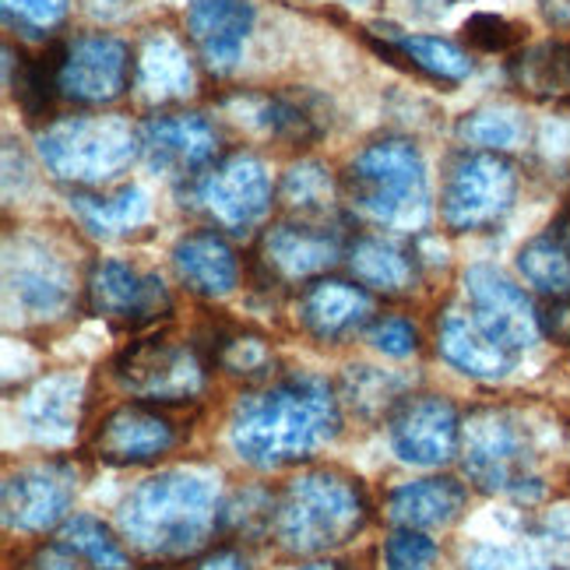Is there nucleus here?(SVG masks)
Here are the masks:
<instances>
[{
    "instance_id": "obj_49",
    "label": "nucleus",
    "mask_w": 570,
    "mask_h": 570,
    "mask_svg": "<svg viewBox=\"0 0 570 570\" xmlns=\"http://www.w3.org/2000/svg\"><path fill=\"white\" fill-rule=\"evenodd\" d=\"M151 570H169V567H151Z\"/></svg>"
},
{
    "instance_id": "obj_21",
    "label": "nucleus",
    "mask_w": 570,
    "mask_h": 570,
    "mask_svg": "<svg viewBox=\"0 0 570 570\" xmlns=\"http://www.w3.org/2000/svg\"><path fill=\"white\" fill-rule=\"evenodd\" d=\"M469 490L451 475H430V479H412L402 482L399 490L387 497V518L399 529H415V532H433L448 529L465 514Z\"/></svg>"
},
{
    "instance_id": "obj_26",
    "label": "nucleus",
    "mask_w": 570,
    "mask_h": 570,
    "mask_svg": "<svg viewBox=\"0 0 570 570\" xmlns=\"http://www.w3.org/2000/svg\"><path fill=\"white\" fill-rule=\"evenodd\" d=\"M381 57L409 60L415 71H423L433 81L458 85L472 75V57L458 42L441 39V36H405V32H387V39H370Z\"/></svg>"
},
{
    "instance_id": "obj_25",
    "label": "nucleus",
    "mask_w": 570,
    "mask_h": 570,
    "mask_svg": "<svg viewBox=\"0 0 570 570\" xmlns=\"http://www.w3.org/2000/svg\"><path fill=\"white\" fill-rule=\"evenodd\" d=\"M348 268L356 282L377 293H409L420 275V257L387 236H360L348 247Z\"/></svg>"
},
{
    "instance_id": "obj_42",
    "label": "nucleus",
    "mask_w": 570,
    "mask_h": 570,
    "mask_svg": "<svg viewBox=\"0 0 570 570\" xmlns=\"http://www.w3.org/2000/svg\"><path fill=\"white\" fill-rule=\"evenodd\" d=\"M366 335H370V345L391 360H405L412 353H420V332H415V324L405 317H381L370 324Z\"/></svg>"
},
{
    "instance_id": "obj_31",
    "label": "nucleus",
    "mask_w": 570,
    "mask_h": 570,
    "mask_svg": "<svg viewBox=\"0 0 570 570\" xmlns=\"http://www.w3.org/2000/svg\"><path fill=\"white\" fill-rule=\"evenodd\" d=\"M338 402L353 409L360 420H381L405 402V377L377 366H348L338 381Z\"/></svg>"
},
{
    "instance_id": "obj_5",
    "label": "nucleus",
    "mask_w": 570,
    "mask_h": 570,
    "mask_svg": "<svg viewBox=\"0 0 570 570\" xmlns=\"http://www.w3.org/2000/svg\"><path fill=\"white\" fill-rule=\"evenodd\" d=\"M141 151V130L124 117H68L39 135V159L53 177L96 187L124 173Z\"/></svg>"
},
{
    "instance_id": "obj_46",
    "label": "nucleus",
    "mask_w": 570,
    "mask_h": 570,
    "mask_svg": "<svg viewBox=\"0 0 570 570\" xmlns=\"http://www.w3.org/2000/svg\"><path fill=\"white\" fill-rule=\"evenodd\" d=\"M550 236L557 239V244L570 254V205L553 218V226H550Z\"/></svg>"
},
{
    "instance_id": "obj_1",
    "label": "nucleus",
    "mask_w": 570,
    "mask_h": 570,
    "mask_svg": "<svg viewBox=\"0 0 570 570\" xmlns=\"http://www.w3.org/2000/svg\"><path fill=\"white\" fill-rule=\"evenodd\" d=\"M338 430V391L314 374H293L239 399L229 420V441L247 465L282 469L327 448Z\"/></svg>"
},
{
    "instance_id": "obj_39",
    "label": "nucleus",
    "mask_w": 570,
    "mask_h": 570,
    "mask_svg": "<svg viewBox=\"0 0 570 570\" xmlns=\"http://www.w3.org/2000/svg\"><path fill=\"white\" fill-rule=\"evenodd\" d=\"M68 4L71 0H4V18L26 36H50L68 18Z\"/></svg>"
},
{
    "instance_id": "obj_2",
    "label": "nucleus",
    "mask_w": 570,
    "mask_h": 570,
    "mask_svg": "<svg viewBox=\"0 0 570 570\" xmlns=\"http://www.w3.org/2000/svg\"><path fill=\"white\" fill-rule=\"evenodd\" d=\"M218 493L202 472H159L130 490L117 511L120 535L148 557H190L218 532Z\"/></svg>"
},
{
    "instance_id": "obj_14",
    "label": "nucleus",
    "mask_w": 570,
    "mask_h": 570,
    "mask_svg": "<svg viewBox=\"0 0 570 570\" xmlns=\"http://www.w3.org/2000/svg\"><path fill=\"white\" fill-rule=\"evenodd\" d=\"M85 289H89L92 314L117 327H148L163 321L173 306L159 275L124 265V261H99Z\"/></svg>"
},
{
    "instance_id": "obj_30",
    "label": "nucleus",
    "mask_w": 570,
    "mask_h": 570,
    "mask_svg": "<svg viewBox=\"0 0 570 570\" xmlns=\"http://www.w3.org/2000/svg\"><path fill=\"white\" fill-rule=\"evenodd\" d=\"M254 124L265 135L285 141V145H314L324 135V120L311 106V96L299 92H275L254 99Z\"/></svg>"
},
{
    "instance_id": "obj_24",
    "label": "nucleus",
    "mask_w": 570,
    "mask_h": 570,
    "mask_svg": "<svg viewBox=\"0 0 570 570\" xmlns=\"http://www.w3.org/2000/svg\"><path fill=\"white\" fill-rule=\"evenodd\" d=\"M135 85L148 102L184 99L194 92V63L173 36H148L135 57Z\"/></svg>"
},
{
    "instance_id": "obj_43",
    "label": "nucleus",
    "mask_w": 570,
    "mask_h": 570,
    "mask_svg": "<svg viewBox=\"0 0 570 570\" xmlns=\"http://www.w3.org/2000/svg\"><path fill=\"white\" fill-rule=\"evenodd\" d=\"M465 570H532V567L511 546H475L465 557Z\"/></svg>"
},
{
    "instance_id": "obj_22",
    "label": "nucleus",
    "mask_w": 570,
    "mask_h": 570,
    "mask_svg": "<svg viewBox=\"0 0 570 570\" xmlns=\"http://www.w3.org/2000/svg\"><path fill=\"white\" fill-rule=\"evenodd\" d=\"M436 353H441L444 363H451L454 370H462V374L479 377V381L508 377L518 360V353L493 342L475 324V317L462 314V311L444 314V321L436 324Z\"/></svg>"
},
{
    "instance_id": "obj_48",
    "label": "nucleus",
    "mask_w": 570,
    "mask_h": 570,
    "mask_svg": "<svg viewBox=\"0 0 570 570\" xmlns=\"http://www.w3.org/2000/svg\"><path fill=\"white\" fill-rule=\"evenodd\" d=\"M299 570H338L335 563H306V567H299Z\"/></svg>"
},
{
    "instance_id": "obj_3",
    "label": "nucleus",
    "mask_w": 570,
    "mask_h": 570,
    "mask_svg": "<svg viewBox=\"0 0 570 570\" xmlns=\"http://www.w3.org/2000/svg\"><path fill=\"white\" fill-rule=\"evenodd\" d=\"M342 194L384 229H420L430 218V180L420 148L405 138L366 145L342 173Z\"/></svg>"
},
{
    "instance_id": "obj_28",
    "label": "nucleus",
    "mask_w": 570,
    "mask_h": 570,
    "mask_svg": "<svg viewBox=\"0 0 570 570\" xmlns=\"http://www.w3.org/2000/svg\"><path fill=\"white\" fill-rule=\"evenodd\" d=\"M71 212L78 223L89 229L92 236H124V233H135L138 226L148 223L151 205H148V194L135 184H124L114 194H85L75 190L71 194Z\"/></svg>"
},
{
    "instance_id": "obj_29",
    "label": "nucleus",
    "mask_w": 570,
    "mask_h": 570,
    "mask_svg": "<svg viewBox=\"0 0 570 570\" xmlns=\"http://www.w3.org/2000/svg\"><path fill=\"white\" fill-rule=\"evenodd\" d=\"M78 405H81L78 377H47L29 394L26 426L39 444H63L78 430Z\"/></svg>"
},
{
    "instance_id": "obj_10",
    "label": "nucleus",
    "mask_w": 570,
    "mask_h": 570,
    "mask_svg": "<svg viewBox=\"0 0 570 570\" xmlns=\"http://www.w3.org/2000/svg\"><path fill=\"white\" fill-rule=\"evenodd\" d=\"M194 190L202 208L229 233H250L275 202V187L265 163L257 156H247V151L212 166Z\"/></svg>"
},
{
    "instance_id": "obj_45",
    "label": "nucleus",
    "mask_w": 570,
    "mask_h": 570,
    "mask_svg": "<svg viewBox=\"0 0 570 570\" xmlns=\"http://www.w3.org/2000/svg\"><path fill=\"white\" fill-rule=\"evenodd\" d=\"M194 570H254V563H250V557L244 550H233V546H226V550L208 553Z\"/></svg>"
},
{
    "instance_id": "obj_4",
    "label": "nucleus",
    "mask_w": 570,
    "mask_h": 570,
    "mask_svg": "<svg viewBox=\"0 0 570 570\" xmlns=\"http://www.w3.org/2000/svg\"><path fill=\"white\" fill-rule=\"evenodd\" d=\"M366 524V497L342 472H303L278 493L272 532L282 550L317 557L353 542Z\"/></svg>"
},
{
    "instance_id": "obj_6",
    "label": "nucleus",
    "mask_w": 570,
    "mask_h": 570,
    "mask_svg": "<svg viewBox=\"0 0 570 570\" xmlns=\"http://www.w3.org/2000/svg\"><path fill=\"white\" fill-rule=\"evenodd\" d=\"M462 462L469 482L482 493L535 500L542 493L532 475V444L524 426L503 409H479L462 423Z\"/></svg>"
},
{
    "instance_id": "obj_23",
    "label": "nucleus",
    "mask_w": 570,
    "mask_h": 570,
    "mask_svg": "<svg viewBox=\"0 0 570 570\" xmlns=\"http://www.w3.org/2000/svg\"><path fill=\"white\" fill-rule=\"evenodd\" d=\"M173 268L190 293L208 299L229 296L239 282V261L226 244V236H218L215 229L180 236L177 247H173Z\"/></svg>"
},
{
    "instance_id": "obj_32",
    "label": "nucleus",
    "mask_w": 570,
    "mask_h": 570,
    "mask_svg": "<svg viewBox=\"0 0 570 570\" xmlns=\"http://www.w3.org/2000/svg\"><path fill=\"white\" fill-rule=\"evenodd\" d=\"M57 542L92 570H130V553L124 550V542L114 535L109 524H102L92 514H75L63 521Z\"/></svg>"
},
{
    "instance_id": "obj_12",
    "label": "nucleus",
    "mask_w": 570,
    "mask_h": 570,
    "mask_svg": "<svg viewBox=\"0 0 570 570\" xmlns=\"http://www.w3.org/2000/svg\"><path fill=\"white\" fill-rule=\"evenodd\" d=\"M78 493V472L68 462H36L4 479V524L11 532L42 535L68 521Z\"/></svg>"
},
{
    "instance_id": "obj_37",
    "label": "nucleus",
    "mask_w": 570,
    "mask_h": 570,
    "mask_svg": "<svg viewBox=\"0 0 570 570\" xmlns=\"http://www.w3.org/2000/svg\"><path fill=\"white\" fill-rule=\"evenodd\" d=\"M332 197L335 184L321 163H299L282 180V202H289L299 215H321L324 208H332Z\"/></svg>"
},
{
    "instance_id": "obj_36",
    "label": "nucleus",
    "mask_w": 570,
    "mask_h": 570,
    "mask_svg": "<svg viewBox=\"0 0 570 570\" xmlns=\"http://www.w3.org/2000/svg\"><path fill=\"white\" fill-rule=\"evenodd\" d=\"M215 363L226 370L229 377L239 381H268L275 374V353L268 338H261L254 332H236L218 342Z\"/></svg>"
},
{
    "instance_id": "obj_8",
    "label": "nucleus",
    "mask_w": 570,
    "mask_h": 570,
    "mask_svg": "<svg viewBox=\"0 0 570 570\" xmlns=\"http://www.w3.org/2000/svg\"><path fill=\"white\" fill-rule=\"evenodd\" d=\"M114 377L135 402L148 405H184L205 391V360L194 345L151 335L127 345L114 360Z\"/></svg>"
},
{
    "instance_id": "obj_15",
    "label": "nucleus",
    "mask_w": 570,
    "mask_h": 570,
    "mask_svg": "<svg viewBox=\"0 0 570 570\" xmlns=\"http://www.w3.org/2000/svg\"><path fill=\"white\" fill-rule=\"evenodd\" d=\"M180 444L173 415L148 402H127L99 423L92 451L106 465H145Z\"/></svg>"
},
{
    "instance_id": "obj_19",
    "label": "nucleus",
    "mask_w": 570,
    "mask_h": 570,
    "mask_svg": "<svg viewBox=\"0 0 570 570\" xmlns=\"http://www.w3.org/2000/svg\"><path fill=\"white\" fill-rule=\"evenodd\" d=\"M342 257V239L321 223H278L261 239V261L282 282H303Z\"/></svg>"
},
{
    "instance_id": "obj_38",
    "label": "nucleus",
    "mask_w": 570,
    "mask_h": 570,
    "mask_svg": "<svg viewBox=\"0 0 570 570\" xmlns=\"http://www.w3.org/2000/svg\"><path fill=\"white\" fill-rule=\"evenodd\" d=\"M462 39L479 53H508V50L521 47L524 26H518V21L503 18V14L482 11V14H472L462 26Z\"/></svg>"
},
{
    "instance_id": "obj_40",
    "label": "nucleus",
    "mask_w": 570,
    "mask_h": 570,
    "mask_svg": "<svg viewBox=\"0 0 570 570\" xmlns=\"http://www.w3.org/2000/svg\"><path fill=\"white\" fill-rule=\"evenodd\" d=\"M436 563V542L426 532L399 529L384 542V570H430Z\"/></svg>"
},
{
    "instance_id": "obj_34",
    "label": "nucleus",
    "mask_w": 570,
    "mask_h": 570,
    "mask_svg": "<svg viewBox=\"0 0 570 570\" xmlns=\"http://www.w3.org/2000/svg\"><path fill=\"white\" fill-rule=\"evenodd\" d=\"M275 508H278V497L268 490H261V487L236 490L229 500H223V511H218V532L244 535V539L265 535L275 524Z\"/></svg>"
},
{
    "instance_id": "obj_41",
    "label": "nucleus",
    "mask_w": 570,
    "mask_h": 570,
    "mask_svg": "<svg viewBox=\"0 0 570 570\" xmlns=\"http://www.w3.org/2000/svg\"><path fill=\"white\" fill-rule=\"evenodd\" d=\"M535 542L542 550L546 567L553 570H570V508H553L546 511L535 524Z\"/></svg>"
},
{
    "instance_id": "obj_27",
    "label": "nucleus",
    "mask_w": 570,
    "mask_h": 570,
    "mask_svg": "<svg viewBox=\"0 0 570 570\" xmlns=\"http://www.w3.org/2000/svg\"><path fill=\"white\" fill-rule=\"evenodd\" d=\"M508 78L532 99H557L570 106V39H546L514 53Z\"/></svg>"
},
{
    "instance_id": "obj_7",
    "label": "nucleus",
    "mask_w": 570,
    "mask_h": 570,
    "mask_svg": "<svg viewBox=\"0 0 570 570\" xmlns=\"http://www.w3.org/2000/svg\"><path fill=\"white\" fill-rule=\"evenodd\" d=\"M514 197L518 166L503 151L465 148L448 166L441 218L451 233H482L514 208Z\"/></svg>"
},
{
    "instance_id": "obj_17",
    "label": "nucleus",
    "mask_w": 570,
    "mask_h": 570,
    "mask_svg": "<svg viewBox=\"0 0 570 570\" xmlns=\"http://www.w3.org/2000/svg\"><path fill=\"white\" fill-rule=\"evenodd\" d=\"M250 29V0H187V36L215 75H229L236 68Z\"/></svg>"
},
{
    "instance_id": "obj_13",
    "label": "nucleus",
    "mask_w": 570,
    "mask_h": 570,
    "mask_svg": "<svg viewBox=\"0 0 570 570\" xmlns=\"http://www.w3.org/2000/svg\"><path fill=\"white\" fill-rule=\"evenodd\" d=\"M465 293L475 324L503 348L521 353V348H532L542 338V317L529 293L493 265H472L465 272Z\"/></svg>"
},
{
    "instance_id": "obj_11",
    "label": "nucleus",
    "mask_w": 570,
    "mask_h": 570,
    "mask_svg": "<svg viewBox=\"0 0 570 570\" xmlns=\"http://www.w3.org/2000/svg\"><path fill=\"white\" fill-rule=\"evenodd\" d=\"M462 415L441 394L405 399L387 420L391 448L415 469H441L462 454Z\"/></svg>"
},
{
    "instance_id": "obj_33",
    "label": "nucleus",
    "mask_w": 570,
    "mask_h": 570,
    "mask_svg": "<svg viewBox=\"0 0 570 570\" xmlns=\"http://www.w3.org/2000/svg\"><path fill=\"white\" fill-rule=\"evenodd\" d=\"M518 272L542 296H553V299L570 296V254L550 233L529 239V244L518 250Z\"/></svg>"
},
{
    "instance_id": "obj_18",
    "label": "nucleus",
    "mask_w": 570,
    "mask_h": 570,
    "mask_svg": "<svg viewBox=\"0 0 570 570\" xmlns=\"http://www.w3.org/2000/svg\"><path fill=\"white\" fill-rule=\"evenodd\" d=\"M374 317V296L366 285L345 278H314L299 296V324L317 342H345Z\"/></svg>"
},
{
    "instance_id": "obj_35",
    "label": "nucleus",
    "mask_w": 570,
    "mask_h": 570,
    "mask_svg": "<svg viewBox=\"0 0 570 570\" xmlns=\"http://www.w3.org/2000/svg\"><path fill=\"white\" fill-rule=\"evenodd\" d=\"M458 138L482 151H511L524 141V120L514 109H475L458 124Z\"/></svg>"
},
{
    "instance_id": "obj_47",
    "label": "nucleus",
    "mask_w": 570,
    "mask_h": 570,
    "mask_svg": "<svg viewBox=\"0 0 570 570\" xmlns=\"http://www.w3.org/2000/svg\"><path fill=\"white\" fill-rule=\"evenodd\" d=\"M348 8H381V0H342Z\"/></svg>"
},
{
    "instance_id": "obj_44",
    "label": "nucleus",
    "mask_w": 570,
    "mask_h": 570,
    "mask_svg": "<svg viewBox=\"0 0 570 570\" xmlns=\"http://www.w3.org/2000/svg\"><path fill=\"white\" fill-rule=\"evenodd\" d=\"M539 317H542V335L546 338H553L557 345H570V296L553 299Z\"/></svg>"
},
{
    "instance_id": "obj_16",
    "label": "nucleus",
    "mask_w": 570,
    "mask_h": 570,
    "mask_svg": "<svg viewBox=\"0 0 570 570\" xmlns=\"http://www.w3.org/2000/svg\"><path fill=\"white\" fill-rule=\"evenodd\" d=\"M141 156L169 180H202L218 156V135L197 114L151 117L141 127Z\"/></svg>"
},
{
    "instance_id": "obj_9",
    "label": "nucleus",
    "mask_w": 570,
    "mask_h": 570,
    "mask_svg": "<svg viewBox=\"0 0 570 570\" xmlns=\"http://www.w3.org/2000/svg\"><path fill=\"white\" fill-rule=\"evenodd\" d=\"M130 75H135V57L124 39L109 32H85L63 47V63H60V99L75 106H106L117 102Z\"/></svg>"
},
{
    "instance_id": "obj_20",
    "label": "nucleus",
    "mask_w": 570,
    "mask_h": 570,
    "mask_svg": "<svg viewBox=\"0 0 570 570\" xmlns=\"http://www.w3.org/2000/svg\"><path fill=\"white\" fill-rule=\"evenodd\" d=\"M71 275L42 247H21L8 257V299L36 321L60 317L71 306Z\"/></svg>"
}]
</instances>
